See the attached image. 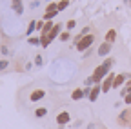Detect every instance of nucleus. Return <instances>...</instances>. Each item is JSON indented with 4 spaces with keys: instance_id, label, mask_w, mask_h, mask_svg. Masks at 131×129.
<instances>
[{
    "instance_id": "7",
    "label": "nucleus",
    "mask_w": 131,
    "mask_h": 129,
    "mask_svg": "<svg viewBox=\"0 0 131 129\" xmlns=\"http://www.w3.org/2000/svg\"><path fill=\"white\" fill-rule=\"evenodd\" d=\"M126 78H127L126 73L117 75V76H115V80H113V89H122V86H124V82H126Z\"/></svg>"
},
{
    "instance_id": "25",
    "label": "nucleus",
    "mask_w": 131,
    "mask_h": 129,
    "mask_svg": "<svg viewBox=\"0 0 131 129\" xmlns=\"http://www.w3.org/2000/svg\"><path fill=\"white\" fill-rule=\"evenodd\" d=\"M124 102H126V105H131V93H127L124 96Z\"/></svg>"
},
{
    "instance_id": "23",
    "label": "nucleus",
    "mask_w": 131,
    "mask_h": 129,
    "mask_svg": "<svg viewBox=\"0 0 131 129\" xmlns=\"http://www.w3.org/2000/svg\"><path fill=\"white\" fill-rule=\"evenodd\" d=\"M60 40H62V42L69 40V31H62V33H60Z\"/></svg>"
},
{
    "instance_id": "21",
    "label": "nucleus",
    "mask_w": 131,
    "mask_h": 129,
    "mask_svg": "<svg viewBox=\"0 0 131 129\" xmlns=\"http://www.w3.org/2000/svg\"><path fill=\"white\" fill-rule=\"evenodd\" d=\"M102 64H104V66H106V67H107V69L111 71V66H113V64H115V60H113V58H106V60H104Z\"/></svg>"
},
{
    "instance_id": "5",
    "label": "nucleus",
    "mask_w": 131,
    "mask_h": 129,
    "mask_svg": "<svg viewBox=\"0 0 131 129\" xmlns=\"http://www.w3.org/2000/svg\"><path fill=\"white\" fill-rule=\"evenodd\" d=\"M115 76H117V75H115L113 71L102 80V84H100V87H102V93H107V91H111L113 89V80H115Z\"/></svg>"
},
{
    "instance_id": "4",
    "label": "nucleus",
    "mask_w": 131,
    "mask_h": 129,
    "mask_svg": "<svg viewBox=\"0 0 131 129\" xmlns=\"http://www.w3.org/2000/svg\"><path fill=\"white\" fill-rule=\"evenodd\" d=\"M117 122H118L120 125H124V127L131 125V107H127V109H124V111L120 113L118 118H117Z\"/></svg>"
},
{
    "instance_id": "10",
    "label": "nucleus",
    "mask_w": 131,
    "mask_h": 129,
    "mask_svg": "<svg viewBox=\"0 0 131 129\" xmlns=\"http://www.w3.org/2000/svg\"><path fill=\"white\" fill-rule=\"evenodd\" d=\"M62 27H64L62 24H55V27L51 29V33H49V35H47V38H49V42H53V40H55L57 37H60V33H62Z\"/></svg>"
},
{
    "instance_id": "3",
    "label": "nucleus",
    "mask_w": 131,
    "mask_h": 129,
    "mask_svg": "<svg viewBox=\"0 0 131 129\" xmlns=\"http://www.w3.org/2000/svg\"><path fill=\"white\" fill-rule=\"evenodd\" d=\"M58 13H60V11H58V7H57V4H55V2H49V6L46 7V13H44V18H42V20L49 22V20H53Z\"/></svg>"
},
{
    "instance_id": "8",
    "label": "nucleus",
    "mask_w": 131,
    "mask_h": 129,
    "mask_svg": "<svg viewBox=\"0 0 131 129\" xmlns=\"http://www.w3.org/2000/svg\"><path fill=\"white\" fill-rule=\"evenodd\" d=\"M102 93V87H100V84H95L93 87H91V93H89V96H88V100L89 102H96V98H98V95Z\"/></svg>"
},
{
    "instance_id": "2",
    "label": "nucleus",
    "mask_w": 131,
    "mask_h": 129,
    "mask_svg": "<svg viewBox=\"0 0 131 129\" xmlns=\"http://www.w3.org/2000/svg\"><path fill=\"white\" fill-rule=\"evenodd\" d=\"M93 42H95V35H88V37H84V38H82L78 44H77V49L78 51H82V53H86L88 49H91V47H93Z\"/></svg>"
},
{
    "instance_id": "17",
    "label": "nucleus",
    "mask_w": 131,
    "mask_h": 129,
    "mask_svg": "<svg viewBox=\"0 0 131 129\" xmlns=\"http://www.w3.org/2000/svg\"><path fill=\"white\" fill-rule=\"evenodd\" d=\"M127 93H131V80H127V82H126V86L120 89V96L124 98V96H126Z\"/></svg>"
},
{
    "instance_id": "12",
    "label": "nucleus",
    "mask_w": 131,
    "mask_h": 129,
    "mask_svg": "<svg viewBox=\"0 0 131 129\" xmlns=\"http://www.w3.org/2000/svg\"><path fill=\"white\" fill-rule=\"evenodd\" d=\"M44 96H46V91H44V89H35V91L29 95V100H31V102H38V100L44 98Z\"/></svg>"
},
{
    "instance_id": "22",
    "label": "nucleus",
    "mask_w": 131,
    "mask_h": 129,
    "mask_svg": "<svg viewBox=\"0 0 131 129\" xmlns=\"http://www.w3.org/2000/svg\"><path fill=\"white\" fill-rule=\"evenodd\" d=\"M9 67V60H0V71H6Z\"/></svg>"
},
{
    "instance_id": "20",
    "label": "nucleus",
    "mask_w": 131,
    "mask_h": 129,
    "mask_svg": "<svg viewBox=\"0 0 131 129\" xmlns=\"http://www.w3.org/2000/svg\"><path fill=\"white\" fill-rule=\"evenodd\" d=\"M27 42H29L31 45H40V38H37V37H29Z\"/></svg>"
},
{
    "instance_id": "18",
    "label": "nucleus",
    "mask_w": 131,
    "mask_h": 129,
    "mask_svg": "<svg viewBox=\"0 0 131 129\" xmlns=\"http://www.w3.org/2000/svg\"><path fill=\"white\" fill-rule=\"evenodd\" d=\"M47 115V109L46 107H38V109H35V116L37 118H44Z\"/></svg>"
},
{
    "instance_id": "11",
    "label": "nucleus",
    "mask_w": 131,
    "mask_h": 129,
    "mask_svg": "<svg viewBox=\"0 0 131 129\" xmlns=\"http://www.w3.org/2000/svg\"><path fill=\"white\" fill-rule=\"evenodd\" d=\"M11 7H13V11L18 15H24V4H22V0H11Z\"/></svg>"
},
{
    "instance_id": "27",
    "label": "nucleus",
    "mask_w": 131,
    "mask_h": 129,
    "mask_svg": "<svg viewBox=\"0 0 131 129\" xmlns=\"http://www.w3.org/2000/svg\"><path fill=\"white\" fill-rule=\"evenodd\" d=\"M47 2H53V0H47Z\"/></svg>"
},
{
    "instance_id": "6",
    "label": "nucleus",
    "mask_w": 131,
    "mask_h": 129,
    "mask_svg": "<svg viewBox=\"0 0 131 129\" xmlns=\"http://www.w3.org/2000/svg\"><path fill=\"white\" fill-rule=\"evenodd\" d=\"M111 45L113 44H109V42H102L100 45H98V49H96V55L98 56H107L111 53Z\"/></svg>"
},
{
    "instance_id": "13",
    "label": "nucleus",
    "mask_w": 131,
    "mask_h": 129,
    "mask_svg": "<svg viewBox=\"0 0 131 129\" xmlns=\"http://www.w3.org/2000/svg\"><path fill=\"white\" fill-rule=\"evenodd\" d=\"M55 27V24H53V20H49V22H46V26H44V29L40 31V37H47L49 33H51V29Z\"/></svg>"
},
{
    "instance_id": "24",
    "label": "nucleus",
    "mask_w": 131,
    "mask_h": 129,
    "mask_svg": "<svg viewBox=\"0 0 131 129\" xmlns=\"http://www.w3.org/2000/svg\"><path fill=\"white\" fill-rule=\"evenodd\" d=\"M75 26H77V22H75V20H68V24H66V29H68V31H71Z\"/></svg>"
},
{
    "instance_id": "26",
    "label": "nucleus",
    "mask_w": 131,
    "mask_h": 129,
    "mask_svg": "<svg viewBox=\"0 0 131 129\" xmlns=\"http://www.w3.org/2000/svg\"><path fill=\"white\" fill-rule=\"evenodd\" d=\"M35 64H37V66H42V56H40V55L35 56Z\"/></svg>"
},
{
    "instance_id": "9",
    "label": "nucleus",
    "mask_w": 131,
    "mask_h": 129,
    "mask_svg": "<svg viewBox=\"0 0 131 129\" xmlns=\"http://www.w3.org/2000/svg\"><path fill=\"white\" fill-rule=\"evenodd\" d=\"M69 120H71V116H69L68 111H62V113H58V115H57V124H58V125H66Z\"/></svg>"
},
{
    "instance_id": "14",
    "label": "nucleus",
    "mask_w": 131,
    "mask_h": 129,
    "mask_svg": "<svg viewBox=\"0 0 131 129\" xmlns=\"http://www.w3.org/2000/svg\"><path fill=\"white\" fill-rule=\"evenodd\" d=\"M82 98H84V89L82 87H78L71 93V100H82Z\"/></svg>"
},
{
    "instance_id": "16",
    "label": "nucleus",
    "mask_w": 131,
    "mask_h": 129,
    "mask_svg": "<svg viewBox=\"0 0 131 129\" xmlns=\"http://www.w3.org/2000/svg\"><path fill=\"white\" fill-rule=\"evenodd\" d=\"M35 31H37V20H31V22H29V26H27L26 35H27V37H31L33 33H35Z\"/></svg>"
},
{
    "instance_id": "1",
    "label": "nucleus",
    "mask_w": 131,
    "mask_h": 129,
    "mask_svg": "<svg viewBox=\"0 0 131 129\" xmlns=\"http://www.w3.org/2000/svg\"><path fill=\"white\" fill-rule=\"evenodd\" d=\"M109 73H111V71L104 66V64H100V66H96V67H95V71H93L91 78H93V82H95V84H102V80H104Z\"/></svg>"
},
{
    "instance_id": "19",
    "label": "nucleus",
    "mask_w": 131,
    "mask_h": 129,
    "mask_svg": "<svg viewBox=\"0 0 131 129\" xmlns=\"http://www.w3.org/2000/svg\"><path fill=\"white\" fill-rule=\"evenodd\" d=\"M69 6V0H60V2H57V7H58V11H64L66 7Z\"/></svg>"
},
{
    "instance_id": "15",
    "label": "nucleus",
    "mask_w": 131,
    "mask_h": 129,
    "mask_svg": "<svg viewBox=\"0 0 131 129\" xmlns=\"http://www.w3.org/2000/svg\"><path fill=\"white\" fill-rule=\"evenodd\" d=\"M115 38H117V31H115V29H109L107 33H106V42L113 44V42H115Z\"/></svg>"
}]
</instances>
